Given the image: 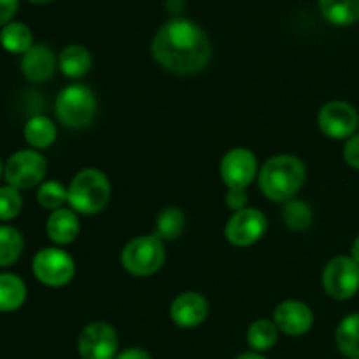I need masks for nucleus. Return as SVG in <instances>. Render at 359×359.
Segmentation results:
<instances>
[{
  "mask_svg": "<svg viewBox=\"0 0 359 359\" xmlns=\"http://www.w3.org/2000/svg\"><path fill=\"white\" fill-rule=\"evenodd\" d=\"M27 300V284L16 273H0V312H14Z\"/></svg>",
  "mask_w": 359,
  "mask_h": 359,
  "instance_id": "6ab92c4d",
  "label": "nucleus"
},
{
  "mask_svg": "<svg viewBox=\"0 0 359 359\" xmlns=\"http://www.w3.org/2000/svg\"><path fill=\"white\" fill-rule=\"evenodd\" d=\"M23 209V196L20 189L13 186H2L0 188V221H11L20 216Z\"/></svg>",
  "mask_w": 359,
  "mask_h": 359,
  "instance_id": "cd10ccee",
  "label": "nucleus"
},
{
  "mask_svg": "<svg viewBox=\"0 0 359 359\" xmlns=\"http://www.w3.org/2000/svg\"><path fill=\"white\" fill-rule=\"evenodd\" d=\"M0 44L6 51L14 55H25L34 46V35L25 23L11 21L0 30Z\"/></svg>",
  "mask_w": 359,
  "mask_h": 359,
  "instance_id": "412c9836",
  "label": "nucleus"
},
{
  "mask_svg": "<svg viewBox=\"0 0 359 359\" xmlns=\"http://www.w3.org/2000/svg\"><path fill=\"white\" fill-rule=\"evenodd\" d=\"M2 174H4V163L2 160H0V177H2Z\"/></svg>",
  "mask_w": 359,
  "mask_h": 359,
  "instance_id": "e433bc0d",
  "label": "nucleus"
},
{
  "mask_svg": "<svg viewBox=\"0 0 359 359\" xmlns=\"http://www.w3.org/2000/svg\"><path fill=\"white\" fill-rule=\"evenodd\" d=\"M186 217L184 212L177 207H167L156 217V237L161 241H175L184 231Z\"/></svg>",
  "mask_w": 359,
  "mask_h": 359,
  "instance_id": "a878e982",
  "label": "nucleus"
},
{
  "mask_svg": "<svg viewBox=\"0 0 359 359\" xmlns=\"http://www.w3.org/2000/svg\"><path fill=\"white\" fill-rule=\"evenodd\" d=\"M319 9L328 23L349 27L359 21V0H319Z\"/></svg>",
  "mask_w": 359,
  "mask_h": 359,
  "instance_id": "f3484780",
  "label": "nucleus"
},
{
  "mask_svg": "<svg viewBox=\"0 0 359 359\" xmlns=\"http://www.w3.org/2000/svg\"><path fill=\"white\" fill-rule=\"evenodd\" d=\"M344 160L354 170H359V133L349 137L344 146Z\"/></svg>",
  "mask_w": 359,
  "mask_h": 359,
  "instance_id": "c85d7f7f",
  "label": "nucleus"
},
{
  "mask_svg": "<svg viewBox=\"0 0 359 359\" xmlns=\"http://www.w3.org/2000/svg\"><path fill=\"white\" fill-rule=\"evenodd\" d=\"M226 205L228 209H231L233 212H238V210L245 209V205H248V195H245V189H228Z\"/></svg>",
  "mask_w": 359,
  "mask_h": 359,
  "instance_id": "c756f323",
  "label": "nucleus"
},
{
  "mask_svg": "<svg viewBox=\"0 0 359 359\" xmlns=\"http://www.w3.org/2000/svg\"><path fill=\"white\" fill-rule=\"evenodd\" d=\"M116 359H153L147 351L140 349V347H130V349H125L123 353H119Z\"/></svg>",
  "mask_w": 359,
  "mask_h": 359,
  "instance_id": "2f4dec72",
  "label": "nucleus"
},
{
  "mask_svg": "<svg viewBox=\"0 0 359 359\" xmlns=\"http://www.w3.org/2000/svg\"><path fill=\"white\" fill-rule=\"evenodd\" d=\"M266 231V217L262 210L245 207L233 212L224 226V237L237 248H249L256 244Z\"/></svg>",
  "mask_w": 359,
  "mask_h": 359,
  "instance_id": "9d476101",
  "label": "nucleus"
},
{
  "mask_svg": "<svg viewBox=\"0 0 359 359\" xmlns=\"http://www.w3.org/2000/svg\"><path fill=\"white\" fill-rule=\"evenodd\" d=\"M55 53L44 44H34L21 58V72L32 83H44L55 74Z\"/></svg>",
  "mask_w": 359,
  "mask_h": 359,
  "instance_id": "2eb2a0df",
  "label": "nucleus"
},
{
  "mask_svg": "<svg viewBox=\"0 0 359 359\" xmlns=\"http://www.w3.org/2000/svg\"><path fill=\"white\" fill-rule=\"evenodd\" d=\"M167 252L163 241L156 235H142L123 248L121 265L130 276L149 277L163 266Z\"/></svg>",
  "mask_w": 359,
  "mask_h": 359,
  "instance_id": "39448f33",
  "label": "nucleus"
},
{
  "mask_svg": "<svg viewBox=\"0 0 359 359\" xmlns=\"http://www.w3.org/2000/svg\"><path fill=\"white\" fill-rule=\"evenodd\" d=\"M335 342L344 356L359 358V312L346 316L340 321L335 332Z\"/></svg>",
  "mask_w": 359,
  "mask_h": 359,
  "instance_id": "4be33fe9",
  "label": "nucleus"
},
{
  "mask_svg": "<svg viewBox=\"0 0 359 359\" xmlns=\"http://www.w3.org/2000/svg\"><path fill=\"white\" fill-rule=\"evenodd\" d=\"M55 112L58 121L67 128H88L97 116V98L84 84H70L56 97Z\"/></svg>",
  "mask_w": 359,
  "mask_h": 359,
  "instance_id": "20e7f679",
  "label": "nucleus"
},
{
  "mask_svg": "<svg viewBox=\"0 0 359 359\" xmlns=\"http://www.w3.org/2000/svg\"><path fill=\"white\" fill-rule=\"evenodd\" d=\"M235 359H266V358L263 356L262 353H255V351H252V353H244V354H241V356H237Z\"/></svg>",
  "mask_w": 359,
  "mask_h": 359,
  "instance_id": "f704fd0d",
  "label": "nucleus"
},
{
  "mask_svg": "<svg viewBox=\"0 0 359 359\" xmlns=\"http://www.w3.org/2000/svg\"><path fill=\"white\" fill-rule=\"evenodd\" d=\"M48 172V161L39 151H16L4 167L7 184L16 189H32L42 184Z\"/></svg>",
  "mask_w": 359,
  "mask_h": 359,
  "instance_id": "423d86ee",
  "label": "nucleus"
},
{
  "mask_svg": "<svg viewBox=\"0 0 359 359\" xmlns=\"http://www.w3.org/2000/svg\"><path fill=\"white\" fill-rule=\"evenodd\" d=\"M25 140L34 149H46L56 140V126L46 116H32L23 128Z\"/></svg>",
  "mask_w": 359,
  "mask_h": 359,
  "instance_id": "aec40b11",
  "label": "nucleus"
},
{
  "mask_svg": "<svg viewBox=\"0 0 359 359\" xmlns=\"http://www.w3.org/2000/svg\"><path fill=\"white\" fill-rule=\"evenodd\" d=\"M279 339V328L269 319H256L248 330V344L255 353L272 349Z\"/></svg>",
  "mask_w": 359,
  "mask_h": 359,
  "instance_id": "5701e85b",
  "label": "nucleus"
},
{
  "mask_svg": "<svg viewBox=\"0 0 359 359\" xmlns=\"http://www.w3.org/2000/svg\"><path fill=\"white\" fill-rule=\"evenodd\" d=\"M79 230V217H77L76 210L65 209V207L53 210L48 217V223H46L48 237L58 245H67L76 241Z\"/></svg>",
  "mask_w": 359,
  "mask_h": 359,
  "instance_id": "dca6fc26",
  "label": "nucleus"
},
{
  "mask_svg": "<svg viewBox=\"0 0 359 359\" xmlns=\"http://www.w3.org/2000/svg\"><path fill=\"white\" fill-rule=\"evenodd\" d=\"M37 202L48 210L62 209L63 203L69 202V188L58 181H46L39 186Z\"/></svg>",
  "mask_w": 359,
  "mask_h": 359,
  "instance_id": "bb28decb",
  "label": "nucleus"
},
{
  "mask_svg": "<svg viewBox=\"0 0 359 359\" xmlns=\"http://www.w3.org/2000/svg\"><path fill=\"white\" fill-rule=\"evenodd\" d=\"M209 316V302L195 291L179 294L170 305V318L179 328H195Z\"/></svg>",
  "mask_w": 359,
  "mask_h": 359,
  "instance_id": "4468645a",
  "label": "nucleus"
},
{
  "mask_svg": "<svg viewBox=\"0 0 359 359\" xmlns=\"http://www.w3.org/2000/svg\"><path fill=\"white\" fill-rule=\"evenodd\" d=\"M319 130L330 139H349L354 135L359 116L351 104L342 100H333L323 105L318 114Z\"/></svg>",
  "mask_w": 359,
  "mask_h": 359,
  "instance_id": "9b49d317",
  "label": "nucleus"
},
{
  "mask_svg": "<svg viewBox=\"0 0 359 359\" xmlns=\"http://www.w3.org/2000/svg\"><path fill=\"white\" fill-rule=\"evenodd\" d=\"M219 172L228 189H245L258 174V161L252 151L233 147L221 160Z\"/></svg>",
  "mask_w": 359,
  "mask_h": 359,
  "instance_id": "f8f14e48",
  "label": "nucleus"
},
{
  "mask_svg": "<svg viewBox=\"0 0 359 359\" xmlns=\"http://www.w3.org/2000/svg\"><path fill=\"white\" fill-rule=\"evenodd\" d=\"M273 323L279 332L290 337H302L311 332L314 325V314L311 307L304 302L287 300L283 302L273 311Z\"/></svg>",
  "mask_w": 359,
  "mask_h": 359,
  "instance_id": "ddd939ff",
  "label": "nucleus"
},
{
  "mask_svg": "<svg viewBox=\"0 0 359 359\" xmlns=\"http://www.w3.org/2000/svg\"><path fill=\"white\" fill-rule=\"evenodd\" d=\"M111 200V182L98 168H84L77 172L69 186V205L79 214H97L105 209Z\"/></svg>",
  "mask_w": 359,
  "mask_h": 359,
  "instance_id": "7ed1b4c3",
  "label": "nucleus"
},
{
  "mask_svg": "<svg viewBox=\"0 0 359 359\" xmlns=\"http://www.w3.org/2000/svg\"><path fill=\"white\" fill-rule=\"evenodd\" d=\"M283 221L291 231H305L312 226L314 214L304 200H287L283 209Z\"/></svg>",
  "mask_w": 359,
  "mask_h": 359,
  "instance_id": "393cba45",
  "label": "nucleus"
},
{
  "mask_svg": "<svg viewBox=\"0 0 359 359\" xmlns=\"http://www.w3.org/2000/svg\"><path fill=\"white\" fill-rule=\"evenodd\" d=\"M351 258L354 259V262L359 265V235L356 238H354L353 242V248H351Z\"/></svg>",
  "mask_w": 359,
  "mask_h": 359,
  "instance_id": "72a5a7b5",
  "label": "nucleus"
},
{
  "mask_svg": "<svg viewBox=\"0 0 359 359\" xmlns=\"http://www.w3.org/2000/svg\"><path fill=\"white\" fill-rule=\"evenodd\" d=\"M165 6H167V9L170 11L172 14H177L184 9V0H167Z\"/></svg>",
  "mask_w": 359,
  "mask_h": 359,
  "instance_id": "473e14b6",
  "label": "nucleus"
},
{
  "mask_svg": "<svg viewBox=\"0 0 359 359\" xmlns=\"http://www.w3.org/2000/svg\"><path fill=\"white\" fill-rule=\"evenodd\" d=\"M20 7V0H0V28L11 23L14 14L18 13Z\"/></svg>",
  "mask_w": 359,
  "mask_h": 359,
  "instance_id": "7c9ffc66",
  "label": "nucleus"
},
{
  "mask_svg": "<svg viewBox=\"0 0 359 359\" xmlns=\"http://www.w3.org/2000/svg\"><path fill=\"white\" fill-rule=\"evenodd\" d=\"M307 170L300 158L279 154L266 161L258 174L259 188L273 202H287L304 186Z\"/></svg>",
  "mask_w": 359,
  "mask_h": 359,
  "instance_id": "f03ea898",
  "label": "nucleus"
},
{
  "mask_svg": "<svg viewBox=\"0 0 359 359\" xmlns=\"http://www.w3.org/2000/svg\"><path fill=\"white\" fill-rule=\"evenodd\" d=\"M32 272L39 283L49 287H62L72 280L76 265H74L72 256L63 249L46 248L34 256Z\"/></svg>",
  "mask_w": 359,
  "mask_h": 359,
  "instance_id": "0eeeda50",
  "label": "nucleus"
},
{
  "mask_svg": "<svg viewBox=\"0 0 359 359\" xmlns=\"http://www.w3.org/2000/svg\"><path fill=\"white\" fill-rule=\"evenodd\" d=\"M349 359H359V358H349Z\"/></svg>",
  "mask_w": 359,
  "mask_h": 359,
  "instance_id": "4c0bfd02",
  "label": "nucleus"
},
{
  "mask_svg": "<svg viewBox=\"0 0 359 359\" xmlns=\"http://www.w3.org/2000/svg\"><path fill=\"white\" fill-rule=\"evenodd\" d=\"M28 2L35 4V6H44V4H49V2H53V0H28Z\"/></svg>",
  "mask_w": 359,
  "mask_h": 359,
  "instance_id": "c9c22d12",
  "label": "nucleus"
},
{
  "mask_svg": "<svg viewBox=\"0 0 359 359\" xmlns=\"http://www.w3.org/2000/svg\"><path fill=\"white\" fill-rule=\"evenodd\" d=\"M81 359H116L118 335L109 323H90L77 340Z\"/></svg>",
  "mask_w": 359,
  "mask_h": 359,
  "instance_id": "1a4fd4ad",
  "label": "nucleus"
},
{
  "mask_svg": "<svg viewBox=\"0 0 359 359\" xmlns=\"http://www.w3.org/2000/svg\"><path fill=\"white\" fill-rule=\"evenodd\" d=\"M323 287L335 300H349L359 291V265L351 256H335L323 270Z\"/></svg>",
  "mask_w": 359,
  "mask_h": 359,
  "instance_id": "6e6552de",
  "label": "nucleus"
},
{
  "mask_svg": "<svg viewBox=\"0 0 359 359\" xmlns=\"http://www.w3.org/2000/svg\"><path fill=\"white\" fill-rule=\"evenodd\" d=\"M151 53L168 72L188 76L205 69L212 49L198 25L188 20H172L156 32Z\"/></svg>",
  "mask_w": 359,
  "mask_h": 359,
  "instance_id": "f257e3e1",
  "label": "nucleus"
},
{
  "mask_svg": "<svg viewBox=\"0 0 359 359\" xmlns=\"http://www.w3.org/2000/svg\"><path fill=\"white\" fill-rule=\"evenodd\" d=\"M23 235L9 224H0V269L11 266L23 252Z\"/></svg>",
  "mask_w": 359,
  "mask_h": 359,
  "instance_id": "b1692460",
  "label": "nucleus"
},
{
  "mask_svg": "<svg viewBox=\"0 0 359 359\" xmlns=\"http://www.w3.org/2000/svg\"><path fill=\"white\" fill-rule=\"evenodd\" d=\"M58 67L67 77L79 79L86 76L91 69V55L84 46H67L58 56Z\"/></svg>",
  "mask_w": 359,
  "mask_h": 359,
  "instance_id": "a211bd4d",
  "label": "nucleus"
}]
</instances>
